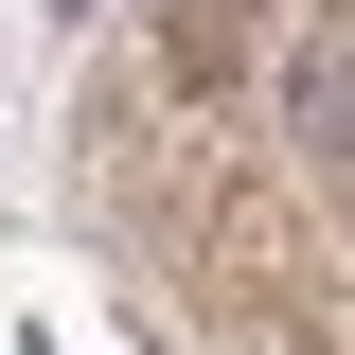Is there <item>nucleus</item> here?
I'll list each match as a JSON object with an SVG mask.
<instances>
[{
	"label": "nucleus",
	"mask_w": 355,
	"mask_h": 355,
	"mask_svg": "<svg viewBox=\"0 0 355 355\" xmlns=\"http://www.w3.org/2000/svg\"><path fill=\"white\" fill-rule=\"evenodd\" d=\"M284 36H302V0H142L125 89L160 107V125H266V89H284Z\"/></svg>",
	"instance_id": "nucleus-1"
}]
</instances>
